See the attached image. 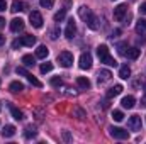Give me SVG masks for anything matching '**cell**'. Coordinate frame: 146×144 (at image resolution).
Wrapping results in <instances>:
<instances>
[{
	"instance_id": "6da1fadb",
	"label": "cell",
	"mask_w": 146,
	"mask_h": 144,
	"mask_svg": "<svg viewBox=\"0 0 146 144\" xmlns=\"http://www.w3.org/2000/svg\"><path fill=\"white\" fill-rule=\"evenodd\" d=\"M78 15H80V19H82L92 31L99 29V19L94 15V12H92L87 5H82V7L78 9Z\"/></svg>"
},
{
	"instance_id": "7a4b0ae2",
	"label": "cell",
	"mask_w": 146,
	"mask_h": 144,
	"mask_svg": "<svg viewBox=\"0 0 146 144\" xmlns=\"http://www.w3.org/2000/svg\"><path fill=\"white\" fill-rule=\"evenodd\" d=\"M97 56H99L100 63H104V65H107V66H117V61L110 56L109 48H107L106 44H100V46L97 48Z\"/></svg>"
},
{
	"instance_id": "3957f363",
	"label": "cell",
	"mask_w": 146,
	"mask_h": 144,
	"mask_svg": "<svg viewBox=\"0 0 146 144\" xmlns=\"http://www.w3.org/2000/svg\"><path fill=\"white\" fill-rule=\"evenodd\" d=\"M58 63H60V66H63V68H70L73 65V54L70 51H61V53L58 54Z\"/></svg>"
},
{
	"instance_id": "277c9868",
	"label": "cell",
	"mask_w": 146,
	"mask_h": 144,
	"mask_svg": "<svg viewBox=\"0 0 146 144\" xmlns=\"http://www.w3.org/2000/svg\"><path fill=\"white\" fill-rule=\"evenodd\" d=\"M15 71H17V75H22V76H26V78H27V80H29V81H31V83L34 85V87H42V83H41V81L37 80V78L34 76V75H33V73L27 71V70H26L24 66H19V68H17Z\"/></svg>"
},
{
	"instance_id": "5b68a950",
	"label": "cell",
	"mask_w": 146,
	"mask_h": 144,
	"mask_svg": "<svg viewBox=\"0 0 146 144\" xmlns=\"http://www.w3.org/2000/svg\"><path fill=\"white\" fill-rule=\"evenodd\" d=\"M126 15H127V5H126V3H119V5L114 9V19L119 20V22H122Z\"/></svg>"
},
{
	"instance_id": "8992f818",
	"label": "cell",
	"mask_w": 146,
	"mask_h": 144,
	"mask_svg": "<svg viewBox=\"0 0 146 144\" xmlns=\"http://www.w3.org/2000/svg\"><path fill=\"white\" fill-rule=\"evenodd\" d=\"M109 132L114 139H127L129 137V132L121 127H109Z\"/></svg>"
},
{
	"instance_id": "52a82bcc",
	"label": "cell",
	"mask_w": 146,
	"mask_h": 144,
	"mask_svg": "<svg viewBox=\"0 0 146 144\" xmlns=\"http://www.w3.org/2000/svg\"><path fill=\"white\" fill-rule=\"evenodd\" d=\"M29 20H31V26L33 27H36V29H41L42 27V15L37 12V10H34V12H31L29 14Z\"/></svg>"
},
{
	"instance_id": "ba28073f",
	"label": "cell",
	"mask_w": 146,
	"mask_h": 144,
	"mask_svg": "<svg viewBox=\"0 0 146 144\" xmlns=\"http://www.w3.org/2000/svg\"><path fill=\"white\" fill-rule=\"evenodd\" d=\"M78 65L82 70H90L92 68V54L90 53H83L78 59Z\"/></svg>"
},
{
	"instance_id": "9c48e42d",
	"label": "cell",
	"mask_w": 146,
	"mask_h": 144,
	"mask_svg": "<svg viewBox=\"0 0 146 144\" xmlns=\"http://www.w3.org/2000/svg\"><path fill=\"white\" fill-rule=\"evenodd\" d=\"M127 127L131 129V131H141V117L139 115H133V117H129V120H127Z\"/></svg>"
},
{
	"instance_id": "30bf717a",
	"label": "cell",
	"mask_w": 146,
	"mask_h": 144,
	"mask_svg": "<svg viewBox=\"0 0 146 144\" xmlns=\"http://www.w3.org/2000/svg\"><path fill=\"white\" fill-rule=\"evenodd\" d=\"M26 9H27V3L22 2V0H14L12 5H10V10H12L14 14H17V12H24Z\"/></svg>"
},
{
	"instance_id": "8fae6325",
	"label": "cell",
	"mask_w": 146,
	"mask_h": 144,
	"mask_svg": "<svg viewBox=\"0 0 146 144\" xmlns=\"http://www.w3.org/2000/svg\"><path fill=\"white\" fill-rule=\"evenodd\" d=\"M75 32H76L75 20H73V19H70V20H68V24H66V29H65V37H66V39H73Z\"/></svg>"
},
{
	"instance_id": "7c38bea8",
	"label": "cell",
	"mask_w": 146,
	"mask_h": 144,
	"mask_svg": "<svg viewBox=\"0 0 146 144\" xmlns=\"http://www.w3.org/2000/svg\"><path fill=\"white\" fill-rule=\"evenodd\" d=\"M22 29H24V20H22L21 17H19V19L15 17V19L10 20V31H12V32H19V31H22Z\"/></svg>"
},
{
	"instance_id": "4fadbf2b",
	"label": "cell",
	"mask_w": 146,
	"mask_h": 144,
	"mask_svg": "<svg viewBox=\"0 0 146 144\" xmlns=\"http://www.w3.org/2000/svg\"><path fill=\"white\" fill-rule=\"evenodd\" d=\"M110 78H112V73H110L109 70H100L99 75H97V81H99V85H102V83L109 81Z\"/></svg>"
},
{
	"instance_id": "5bb4252c",
	"label": "cell",
	"mask_w": 146,
	"mask_h": 144,
	"mask_svg": "<svg viewBox=\"0 0 146 144\" xmlns=\"http://www.w3.org/2000/svg\"><path fill=\"white\" fill-rule=\"evenodd\" d=\"M139 54H141V49H138V48H127V51L124 53V56L127 59H138Z\"/></svg>"
},
{
	"instance_id": "9a60e30c",
	"label": "cell",
	"mask_w": 146,
	"mask_h": 144,
	"mask_svg": "<svg viewBox=\"0 0 146 144\" xmlns=\"http://www.w3.org/2000/svg\"><path fill=\"white\" fill-rule=\"evenodd\" d=\"M134 104H136V98H134L133 95H127V97H124V98L121 100V105L124 108H133Z\"/></svg>"
},
{
	"instance_id": "2e32d148",
	"label": "cell",
	"mask_w": 146,
	"mask_h": 144,
	"mask_svg": "<svg viewBox=\"0 0 146 144\" xmlns=\"http://www.w3.org/2000/svg\"><path fill=\"white\" fill-rule=\"evenodd\" d=\"M121 92H122V85H114L112 88L107 90V98H114V97L121 95Z\"/></svg>"
},
{
	"instance_id": "e0dca14e",
	"label": "cell",
	"mask_w": 146,
	"mask_h": 144,
	"mask_svg": "<svg viewBox=\"0 0 146 144\" xmlns=\"http://www.w3.org/2000/svg\"><path fill=\"white\" fill-rule=\"evenodd\" d=\"M76 85H78L82 90H88V88H90V80L85 78V76H78V78H76Z\"/></svg>"
},
{
	"instance_id": "ac0fdd59",
	"label": "cell",
	"mask_w": 146,
	"mask_h": 144,
	"mask_svg": "<svg viewBox=\"0 0 146 144\" xmlns=\"http://www.w3.org/2000/svg\"><path fill=\"white\" fill-rule=\"evenodd\" d=\"M48 54H49V49H48L46 46H37L36 58H39V59H44V58H48Z\"/></svg>"
},
{
	"instance_id": "d6986e66",
	"label": "cell",
	"mask_w": 146,
	"mask_h": 144,
	"mask_svg": "<svg viewBox=\"0 0 146 144\" xmlns=\"http://www.w3.org/2000/svg\"><path fill=\"white\" fill-rule=\"evenodd\" d=\"M9 90H10L12 93H21V92L24 90V85H22L21 81H12V83L9 85Z\"/></svg>"
},
{
	"instance_id": "ffe728a7",
	"label": "cell",
	"mask_w": 146,
	"mask_h": 144,
	"mask_svg": "<svg viewBox=\"0 0 146 144\" xmlns=\"http://www.w3.org/2000/svg\"><path fill=\"white\" fill-rule=\"evenodd\" d=\"M21 42H22V46H34L36 44V37L31 36V34H26V36L21 37Z\"/></svg>"
},
{
	"instance_id": "44dd1931",
	"label": "cell",
	"mask_w": 146,
	"mask_h": 144,
	"mask_svg": "<svg viewBox=\"0 0 146 144\" xmlns=\"http://www.w3.org/2000/svg\"><path fill=\"white\" fill-rule=\"evenodd\" d=\"M131 76V68L127 66V65H122L121 68H119V78H122V80H127Z\"/></svg>"
},
{
	"instance_id": "7402d4cb",
	"label": "cell",
	"mask_w": 146,
	"mask_h": 144,
	"mask_svg": "<svg viewBox=\"0 0 146 144\" xmlns=\"http://www.w3.org/2000/svg\"><path fill=\"white\" fill-rule=\"evenodd\" d=\"M22 63H24V66L31 68V66L36 65V58H33L31 54H24V56H22Z\"/></svg>"
},
{
	"instance_id": "603a6c76",
	"label": "cell",
	"mask_w": 146,
	"mask_h": 144,
	"mask_svg": "<svg viewBox=\"0 0 146 144\" xmlns=\"http://www.w3.org/2000/svg\"><path fill=\"white\" fill-rule=\"evenodd\" d=\"M2 136H3V137H12V136H15V127H14V126H5L3 131H2Z\"/></svg>"
},
{
	"instance_id": "cb8c5ba5",
	"label": "cell",
	"mask_w": 146,
	"mask_h": 144,
	"mask_svg": "<svg viewBox=\"0 0 146 144\" xmlns=\"http://www.w3.org/2000/svg\"><path fill=\"white\" fill-rule=\"evenodd\" d=\"M37 131L36 127H33V126H27L26 127V132H24V136H26V139H31V137H36Z\"/></svg>"
},
{
	"instance_id": "d4e9b609",
	"label": "cell",
	"mask_w": 146,
	"mask_h": 144,
	"mask_svg": "<svg viewBox=\"0 0 146 144\" xmlns=\"http://www.w3.org/2000/svg\"><path fill=\"white\" fill-rule=\"evenodd\" d=\"M65 15H66V9H61L60 12H56V14H54V17H53V19H54V22H61V20L65 19Z\"/></svg>"
},
{
	"instance_id": "484cf974",
	"label": "cell",
	"mask_w": 146,
	"mask_h": 144,
	"mask_svg": "<svg viewBox=\"0 0 146 144\" xmlns=\"http://www.w3.org/2000/svg\"><path fill=\"white\" fill-rule=\"evenodd\" d=\"M146 31V19H139L136 24V32H145Z\"/></svg>"
},
{
	"instance_id": "4316f807",
	"label": "cell",
	"mask_w": 146,
	"mask_h": 144,
	"mask_svg": "<svg viewBox=\"0 0 146 144\" xmlns=\"http://www.w3.org/2000/svg\"><path fill=\"white\" fill-rule=\"evenodd\" d=\"M12 117H14L15 120H22V119H24V114H22V110L12 107Z\"/></svg>"
},
{
	"instance_id": "83f0119b",
	"label": "cell",
	"mask_w": 146,
	"mask_h": 144,
	"mask_svg": "<svg viewBox=\"0 0 146 144\" xmlns=\"http://www.w3.org/2000/svg\"><path fill=\"white\" fill-rule=\"evenodd\" d=\"M51 70H53V63H42V65L39 66V71L42 73V75H44V73H49Z\"/></svg>"
},
{
	"instance_id": "f1b7e54d",
	"label": "cell",
	"mask_w": 146,
	"mask_h": 144,
	"mask_svg": "<svg viewBox=\"0 0 146 144\" xmlns=\"http://www.w3.org/2000/svg\"><path fill=\"white\" fill-rule=\"evenodd\" d=\"M112 119H114L115 122H121V120H124V114H122L121 110H114V112H112Z\"/></svg>"
},
{
	"instance_id": "f546056e",
	"label": "cell",
	"mask_w": 146,
	"mask_h": 144,
	"mask_svg": "<svg viewBox=\"0 0 146 144\" xmlns=\"http://www.w3.org/2000/svg\"><path fill=\"white\" fill-rule=\"evenodd\" d=\"M39 5L42 9H51L54 5V0H39Z\"/></svg>"
},
{
	"instance_id": "4dcf8cb0",
	"label": "cell",
	"mask_w": 146,
	"mask_h": 144,
	"mask_svg": "<svg viewBox=\"0 0 146 144\" xmlns=\"http://www.w3.org/2000/svg\"><path fill=\"white\" fill-rule=\"evenodd\" d=\"M61 85H63V80H61L60 76H54V78L51 80V87L56 88V87H61Z\"/></svg>"
},
{
	"instance_id": "1f68e13d",
	"label": "cell",
	"mask_w": 146,
	"mask_h": 144,
	"mask_svg": "<svg viewBox=\"0 0 146 144\" xmlns=\"http://www.w3.org/2000/svg\"><path fill=\"white\" fill-rule=\"evenodd\" d=\"M117 49H119V53L124 56V53H126V49H127V44H126V42H121V44L117 46Z\"/></svg>"
},
{
	"instance_id": "d6a6232c",
	"label": "cell",
	"mask_w": 146,
	"mask_h": 144,
	"mask_svg": "<svg viewBox=\"0 0 146 144\" xmlns=\"http://www.w3.org/2000/svg\"><path fill=\"white\" fill-rule=\"evenodd\" d=\"M22 46V42H21V39H15L14 42H12V49H19Z\"/></svg>"
},
{
	"instance_id": "836d02e7",
	"label": "cell",
	"mask_w": 146,
	"mask_h": 144,
	"mask_svg": "<svg viewBox=\"0 0 146 144\" xmlns=\"http://www.w3.org/2000/svg\"><path fill=\"white\" fill-rule=\"evenodd\" d=\"M58 34H60V31H58V29H53V31L49 32V37H51V39H58Z\"/></svg>"
},
{
	"instance_id": "e575fe53",
	"label": "cell",
	"mask_w": 146,
	"mask_h": 144,
	"mask_svg": "<svg viewBox=\"0 0 146 144\" xmlns=\"http://www.w3.org/2000/svg\"><path fill=\"white\" fill-rule=\"evenodd\" d=\"M139 14H143V15H146V2H143V3L139 5Z\"/></svg>"
},
{
	"instance_id": "d590c367",
	"label": "cell",
	"mask_w": 146,
	"mask_h": 144,
	"mask_svg": "<svg viewBox=\"0 0 146 144\" xmlns=\"http://www.w3.org/2000/svg\"><path fill=\"white\" fill-rule=\"evenodd\" d=\"M117 36H121V29H114V31H112V39H114V37H117Z\"/></svg>"
},
{
	"instance_id": "8d00e7d4",
	"label": "cell",
	"mask_w": 146,
	"mask_h": 144,
	"mask_svg": "<svg viewBox=\"0 0 146 144\" xmlns=\"http://www.w3.org/2000/svg\"><path fill=\"white\" fill-rule=\"evenodd\" d=\"M7 9V3H5V0H0V12H3Z\"/></svg>"
},
{
	"instance_id": "74e56055",
	"label": "cell",
	"mask_w": 146,
	"mask_h": 144,
	"mask_svg": "<svg viewBox=\"0 0 146 144\" xmlns=\"http://www.w3.org/2000/svg\"><path fill=\"white\" fill-rule=\"evenodd\" d=\"M141 105H143V107H146V93L141 97Z\"/></svg>"
},
{
	"instance_id": "f35d334b",
	"label": "cell",
	"mask_w": 146,
	"mask_h": 144,
	"mask_svg": "<svg viewBox=\"0 0 146 144\" xmlns=\"http://www.w3.org/2000/svg\"><path fill=\"white\" fill-rule=\"evenodd\" d=\"M3 26H5V19H3V17H0V29H2Z\"/></svg>"
},
{
	"instance_id": "ab89813d",
	"label": "cell",
	"mask_w": 146,
	"mask_h": 144,
	"mask_svg": "<svg viewBox=\"0 0 146 144\" xmlns=\"http://www.w3.org/2000/svg\"><path fill=\"white\" fill-rule=\"evenodd\" d=\"M63 137H65L66 141H70V134H68V132H65V134H63Z\"/></svg>"
},
{
	"instance_id": "60d3db41",
	"label": "cell",
	"mask_w": 146,
	"mask_h": 144,
	"mask_svg": "<svg viewBox=\"0 0 146 144\" xmlns=\"http://www.w3.org/2000/svg\"><path fill=\"white\" fill-rule=\"evenodd\" d=\"M2 42H3V36H2V34H0V44H2Z\"/></svg>"
}]
</instances>
